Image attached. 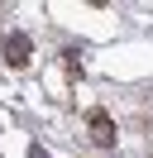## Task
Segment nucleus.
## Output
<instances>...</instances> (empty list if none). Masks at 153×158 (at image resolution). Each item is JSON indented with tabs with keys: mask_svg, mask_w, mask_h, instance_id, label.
<instances>
[{
	"mask_svg": "<svg viewBox=\"0 0 153 158\" xmlns=\"http://www.w3.org/2000/svg\"><path fill=\"white\" fill-rule=\"evenodd\" d=\"M5 48H10V62H14V67H24V62H29V39H24V34H10Z\"/></svg>",
	"mask_w": 153,
	"mask_h": 158,
	"instance_id": "f257e3e1",
	"label": "nucleus"
},
{
	"mask_svg": "<svg viewBox=\"0 0 153 158\" xmlns=\"http://www.w3.org/2000/svg\"><path fill=\"white\" fill-rule=\"evenodd\" d=\"M91 134H96V144H115V125L101 115V110L91 115Z\"/></svg>",
	"mask_w": 153,
	"mask_h": 158,
	"instance_id": "f03ea898",
	"label": "nucleus"
},
{
	"mask_svg": "<svg viewBox=\"0 0 153 158\" xmlns=\"http://www.w3.org/2000/svg\"><path fill=\"white\" fill-rule=\"evenodd\" d=\"M29 158H48V153H43V148H38V144H34V148H29Z\"/></svg>",
	"mask_w": 153,
	"mask_h": 158,
	"instance_id": "7ed1b4c3",
	"label": "nucleus"
}]
</instances>
